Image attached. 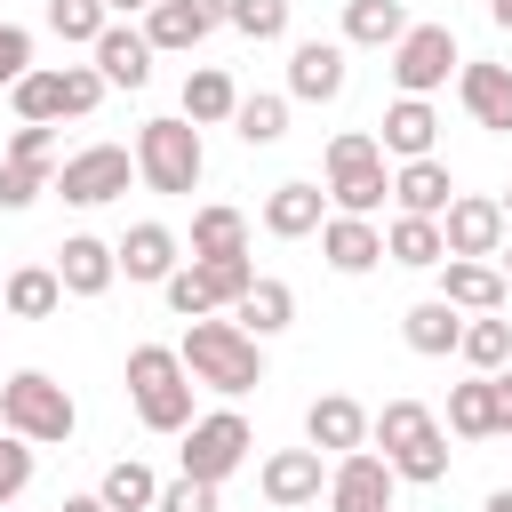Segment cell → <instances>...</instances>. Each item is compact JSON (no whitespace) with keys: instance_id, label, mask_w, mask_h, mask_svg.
Segmentation results:
<instances>
[{"instance_id":"cell-1","label":"cell","mask_w":512,"mask_h":512,"mask_svg":"<svg viewBox=\"0 0 512 512\" xmlns=\"http://www.w3.org/2000/svg\"><path fill=\"white\" fill-rule=\"evenodd\" d=\"M184 368H192V384H208V392H224V400H240V392H256L264 384V336H248L240 320H192L184 328Z\"/></svg>"},{"instance_id":"cell-2","label":"cell","mask_w":512,"mask_h":512,"mask_svg":"<svg viewBox=\"0 0 512 512\" xmlns=\"http://www.w3.org/2000/svg\"><path fill=\"white\" fill-rule=\"evenodd\" d=\"M128 400L144 416V432H184L192 424V368L176 344H136L128 352Z\"/></svg>"},{"instance_id":"cell-3","label":"cell","mask_w":512,"mask_h":512,"mask_svg":"<svg viewBox=\"0 0 512 512\" xmlns=\"http://www.w3.org/2000/svg\"><path fill=\"white\" fill-rule=\"evenodd\" d=\"M0 424H8V432H24L32 448H56V440H72L80 408H72V392H64L56 376H40V368H16V376L0 384Z\"/></svg>"},{"instance_id":"cell-4","label":"cell","mask_w":512,"mask_h":512,"mask_svg":"<svg viewBox=\"0 0 512 512\" xmlns=\"http://www.w3.org/2000/svg\"><path fill=\"white\" fill-rule=\"evenodd\" d=\"M384 192H392V176H384V144H376L368 128H344V136L328 144V200H336L344 216H376Z\"/></svg>"},{"instance_id":"cell-5","label":"cell","mask_w":512,"mask_h":512,"mask_svg":"<svg viewBox=\"0 0 512 512\" xmlns=\"http://www.w3.org/2000/svg\"><path fill=\"white\" fill-rule=\"evenodd\" d=\"M200 168H208V152H200V128L192 120H144L136 128V176L152 192H192Z\"/></svg>"},{"instance_id":"cell-6","label":"cell","mask_w":512,"mask_h":512,"mask_svg":"<svg viewBox=\"0 0 512 512\" xmlns=\"http://www.w3.org/2000/svg\"><path fill=\"white\" fill-rule=\"evenodd\" d=\"M248 280H256L248 256H192V264L168 272V312H176V320H208L216 304H240Z\"/></svg>"},{"instance_id":"cell-7","label":"cell","mask_w":512,"mask_h":512,"mask_svg":"<svg viewBox=\"0 0 512 512\" xmlns=\"http://www.w3.org/2000/svg\"><path fill=\"white\" fill-rule=\"evenodd\" d=\"M248 448H256L248 416H240V408H216V416H192V424H184V448H176V456H184L192 480H216V488H224V480L248 464Z\"/></svg>"},{"instance_id":"cell-8","label":"cell","mask_w":512,"mask_h":512,"mask_svg":"<svg viewBox=\"0 0 512 512\" xmlns=\"http://www.w3.org/2000/svg\"><path fill=\"white\" fill-rule=\"evenodd\" d=\"M448 72H464L448 24H408V32L392 40V80H400V96H432V88H448Z\"/></svg>"},{"instance_id":"cell-9","label":"cell","mask_w":512,"mask_h":512,"mask_svg":"<svg viewBox=\"0 0 512 512\" xmlns=\"http://www.w3.org/2000/svg\"><path fill=\"white\" fill-rule=\"evenodd\" d=\"M128 176H136V152H120V144H88V152H72V160L56 168V192H64L72 208H104V200L128 192Z\"/></svg>"},{"instance_id":"cell-10","label":"cell","mask_w":512,"mask_h":512,"mask_svg":"<svg viewBox=\"0 0 512 512\" xmlns=\"http://www.w3.org/2000/svg\"><path fill=\"white\" fill-rule=\"evenodd\" d=\"M440 240H448V256H496V248L512 240V216H504V200L456 192L448 216H440Z\"/></svg>"},{"instance_id":"cell-11","label":"cell","mask_w":512,"mask_h":512,"mask_svg":"<svg viewBox=\"0 0 512 512\" xmlns=\"http://www.w3.org/2000/svg\"><path fill=\"white\" fill-rule=\"evenodd\" d=\"M392 456L376 448H352L336 472H328V512H392Z\"/></svg>"},{"instance_id":"cell-12","label":"cell","mask_w":512,"mask_h":512,"mask_svg":"<svg viewBox=\"0 0 512 512\" xmlns=\"http://www.w3.org/2000/svg\"><path fill=\"white\" fill-rule=\"evenodd\" d=\"M224 16H232V0H152L144 40H152V48H200Z\"/></svg>"},{"instance_id":"cell-13","label":"cell","mask_w":512,"mask_h":512,"mask_svg":"<svg viewBox=\"0 0 512 512\" xmlns=\"http://www.w3.org/2000/svg\"><path fill=\"white\" fill-rule=\"evenodd\" d=\"M288 96L336 104L344 96V40H296L288 48Z\"/></svg>"},{"instance_id":"cell-14","label":"cell","mask_w":512,"mask_h":512,"mask_svg":"<svg viewBox=\"0 0 512 512\" xmlns=\"http://www.w3.org/2000/svg\"><path fill=\"white\" fill-rule=\"evenodd\" d=\"M56 280H64V296H104L120 280V248H104L96 232H72L56 248Z\"/></svg>"},{"instance_id":"cell-15","label":"cell","mask_w":512,"mask_h":512,"mask_svg":"<svg viewBox=\"0 0 512 512\" xmlns=\"http://www.w3.org/2000/svg\"><path fill=\"white\" fill-rule=\"evenodd\" d=\"M504 264H488V256H448L440 264V296L456 304V312H504Z\"/></svg>"},{"instance_id":"cell-16","label":"cell","mask_w":512,"mask_h":512,"mask_svg":"<svg viewBox=\"0 0 512 512\" xmlns=\"http://www.w3.org/2000/svg\"><path fill=\"white\" fill-rule=\"evenodd\" d=\"M304 440H312L320 456H352V448H368V408L344 400V392H328V400L304 408Z\"/></svg>"},{"instance_id":"cell-17","label":"cell","mask_w":512,"mask_h":512,"mask_svg":"<svg viewBox=\"0 0 512 512\" xmlns=\"http://www.w3.org/2000/svg\"><path fill=\"white\" fill-rule=\"evenodd\" d=\"M320 488H328V472H320V448H280V456H264V496H272L280 512H296V504H320Z\"/></svg>"},{"instance_id":"cell-18","label":"cell","mask_w":512,"mask_h":512,"mask_svg":"<svg viewBox=\"0 0 512 512\" xmlns=\"http://www.w3.org/2000/svg\"><path fill=\"white\" fill-rule=\"evenodd\" d=\"M320 256H328L336 272H376V264H384V232H376L368 216H344V208H336V216L320 224Z\"/></svg>"},{"instance_id":"cell-19","label":"cell","mask_w":512,"mask_h":512,"mask_svg":"<svg viewBox=\"0 0 512 512\" xmlns=\"http://www.w3.org/2000/svg\"><path fill=\"white\" fill-rule=\"evenodd\" d=\"M456 96H464V112L480 120V128H512V64H464L456 72Z\"/></svg>"},{"instance_id":"cell-20","label":"cell","mask_w":512,"mask_h":512,"mask_svg":"<svg viewBox=\"0 0 512 512\" xmlns=\"http://www.w3.org/2000/svg\"><path fill=\"white\" fill-rule=\"evenodd\" d=\"M176 264H184V256H176V232H168V224H128V240H120V272H128V280L168 288Z\"/></svg>"},{"instance_id":"cell-21","label":"cell","mask_w":512,"mask_h":512,"mask_svg":"<svg viewBox=\"0 0 512 512\" xmlns=\"http://www.w3.org/2000/svg\"><path fill=\"white\" fill-rule=\"evenodd\" d=\"M88 56H96V72H104L112 88H144V80H152V40L128 32V24H104V40H96Z\"/></svg>"},{"instance_id":"cell-22","label":"cell","mask_w":512,"mask_h":512,"mask_svg":"<svg viewBox=\"0 0 512 512\" xmlns=\"http://www.w3.org/2000/svg\"><path fill=\"white\" fill-rule=\"evenodd\" d=\"M392 200H400V216H448L456 184H448V168L424 152V160H400V176H392Z\"/></svg>"},{"instance_id":"cell-23","label":"cell","mask_w":512,"mask_h":512,"mask_svg":"<svg viewBox=\"0 0 512 512\" xmlns=\"http://www.w3.org/2000/svg\"><path fill=\"white\" fill-rule=\"evenodd\" d=\"M320 208H328L320 184H272V200H264V232H272V240H304V232L328 224Z\"/></svg>"},{"instance_id":"cell-24","label":"cell","mask_w":512,"mask_h":512,"mask_svg":"<svg viewBox=\"0 0 512 512\" xmlns=\"http://www.w3.org/2000/svg\"><path fill=\"white\" fill-rule=\"evenodd\" d=\"M56 304H64L56 264H24V272H8V280H0V312H8V320H48Z\"/></svg>"},{"instance_id":"cell-25","label":"cell","mask_w":512,"mask_h":512,"mask_svg":"<svg viewBox=\"0 0 512 512\" xmlns=\"http://www.w3.org/2000/svg\"><path fill=\"white\" fill-rule=\"evenodd\" d=\"M400 336H408V352L440 360V352H456V344H464V320H456V304H448V296H424V304H408Z\"/></svg>"},{"instance_id":"cell-26","label":"cell","mask_w":512,"mask_h":512,"mask_svg":"<svg viewBox=\"0 0 512 512\" xmlns=\"http://www.w3.org/2000/svg\"><path fill=\"white\" fill-rule=\"evenodd\" d=\"M432 136H440V112H432L424 96H400V104L384 112V136H376V144H384V152H400V160H424V152H432Z\"/></svg>"},{"instance_id":"cell-27","label":"cell","mask_w":512,"mask_h":512,"mask_svg":"<svg viewBox=\"0 0 512 512\" xmlns=\"http://www.w3.org/2000/svg\"><path fill=\"white\" fill-rule=\"evenodd\" d=\"M448 424H456L464 440H496V432H504L496 376H472V384H456V392H448Z\"/></svg>"},{"instance_id":"cell-28","label":"cell","mask_w":512,"mask_h":512,"mask_svg":"<svg viewBox=\"0 0 512 512\" xmlns=\"http://www.w3.org/2000/svg\"><path fill=\"white\" fill-rule=\"evenodd\" d=\"M232 320H240L248 336H280V328L296 320V296H288V280H248V288H240V304H232Z\"/></svg>"},{"instance_id":"cell-29","label":"cell","mask_w":512,"mask_h":512,"mask_svg":"<svg viewBox=\"0 0 512 512\" xmlns=\"http://www.w3.org/2000/svg\"><path fill=\"white\" fill-rule=\"evenodd\" d=\"M232 112H240V88H232V72L200 64V72L184 80V120H192V128H216V120H232Z\"/></svg>"},{"instance_id":"cell-30","label":"cell","mask_w":512,"mask_h":512,"mask_svg":"<svg viewBox=\"0 0 512 512\" xmlns=\"http://www.w3.org/2000/svg\"><path fill=\"white\" fill-rule=\"evenodd\" d=\"M384 256H392V264H416V272H432V264H448V240H440V216H400V224L384 232Z\"/></svg>"},{"instance_id":"cell-31","label":"cell","mask_w":512,"mask_h":512,"mask_svg":"<svg viewBox=\"0 0 512 512\" xmlns=\"http://www.w3.org/2000/svg\"><path fill=\"white\" fill-rule=\"evenodd\" d=\"M408 32V8L400 0H344V40L352 48H392Z\"/></svg>"},{"instance_id":"cell-32","label":"cell","mask_w":512,"mask_h":512,"mask_svg":"<svg viewBox=\"0 0 512 512\" xmlns=\"http://www.w3.org/2000/svg\"><path fill=\"white\" fill-rule=\"evenodd\" d=\"M96 496L112 504V512H152L160 504V480H152V464H136V456H120L104 480H96Z\"/></svg>"},{"instance_id":"cell-33","label":"cell","mask_w":512,"mask_h":512,"mask_svg":"<svg viewBox=\"0 0 512 512\" xmlns=\"http://www.w3.org/2000/svg\"><path fill=\"white\" fill-rule=\"evenodd\" d=\"M192 256H248V216L240 208H200L192 216Z\"/></svg>"},{"instance_id":"cell-34","label":"cell","mask_w":512,"mask_h":512,"mask_svg":"<svg viewBox=\"0 0 512 512\" xmlns=\"http://www.w3.org/2000/svg\"><path fill=\"white\" fill-rule=\"evenodd\" d=\"M456 352H464V360H472L480 376H496V368L512 360V320H496V312H472V320H464V344H456Z\"/></svg>"},{"instance_id":"cell-35","label":"cell","mask_w":512,"mask_h":512,"mask_svg":"<svg viewBox=\"0 0 512 512\" xmlns=\"http://www.w3.org/2000/svg\"><path fill=\"white\" fill-rule=\"evenodd\" d=\"M368 432L384 440V456H400L408 440H424V432H432V408H424V400H384V408L368 416Z\"/></svg>"},{"instance_id":"cell-36","label":"cell","mask_w":512,"mask_h":512,"mask_svg":"<svg viewBox=\"0 0 512 512\" xmlns=\"http://www.w3.org/2000/svg\"><path fill=\"white\" fill-rule=\"evenodd\" d=\"M104 24H112V8H104V0H48V32H56V40H72V48H96V40H104Z\"/></svg>"},{"instance_id":"cell-37","label":"cell","mask_w":512,"mask_h":512,"mask_svg":"<svg viewBox=\"0 0 512 512\" xmlns=\"http://www.w3.org/2000/svg\"><path fill=\"white\" fill-rule=\"evenodd\" d=\"M232 128H240V144H280L288 136V96H240Z\"/></svg>"},{"instance_id":"cell-38","label":"cell","mask_w":512,"mask_h":512,"mask_svg":"<svg viewBox=\"0 0 512 512\" xmlns=\"http://www.w3.org/2000/svg\"><path fill=\"white\" fill-rule=\"evenodd\" d=\"M392 472L416 480V488H440V480H448V440H440V424H432L424 440H408V448L392 456Z\"/></svg>"},{"instance_id":"cell-39","label":"cell","mask_w":512,"mask_h":512,"mask_svg":"<svg viewBox=\"0 0 512 512\" xmlns=\"http://www.w3.org/2000/svg\"><path fill=\"white\" fill-rule=\"evenodd\" d=\"M8 96H16L24 120H64V72H24Z\"/></svg>"},{"instance_id":"cell-40","label":"cell","mask_w":512,"mask_h":512,"mask_svg":"<svg viewBox=\"0 0 512 512\" xmlns=\"http://www.w3.org/2000/svg\"><path fill=\"white\" fill-rule=\"evenodd\" d=\"M240 40H280L288 32V0H232V16H224Z\"/></svg>"},{"instance_id":"cell-41","label":"cell","mask_w":512,"mask_h":512,"mask_svg":"<svg viewBox=\"0 0 512 512\" xmlns=\"http://www.w3.org/2000/svg\"><path fill=\"white\" fill-rule=\"evenodd\" d=\"M48 192V168L40 160H0V208H32Z\"/></svg>"},{"instance_id":"cell-42","label":"cell","mask_w":512,"mask_h":512,"mask_svg":"<svg viewBox=\"0 0 512 512\" xmlns=\"http://www.w3.org/2000/svg\"><path fill=\"white\" fill-rule=\"evenodd\" d=\"M32 488V440L24 432H0V504H16Z\"/></svg>"},{"instance_id":"cell-43","label":"cell","mask_w":512,"mask_h":512,"mask_svg":"<svg viewBox=\"0 0 512 512\" xmlns=\"http://www.w3.org/2000/svg\"><path fill=\"white\" fill-rule=\"evenodd\" d=\"M112 80L96 72V64H64V120H80V112H96V96H104Z\"/></svg>"},{"instance_id":"cell-44","label":"cell","mask_w":512,"mask_h":512,"mask_svg":"<svg viewBox=\"0 0 512 512\" xmlns=\"http://www.w3.org/2000/svg\"><path fill=\"white\" fill-rule=\"evenodd\" d=\"M152 512H216V480H192V472H184V480H168V488H160V504H152Z\"/></svg>"},{"instance_id":"cell-45","label":"cell","mask_w":512,"mask_h":512,"mask_svg":"<svg viewBox=\"0 0 512 512\" xmlns=\"http://www.w3.org/2000/svg\"><path fill=\"white\" fill-rule=\"evenodd\" d=\"M32 72V32L24 24H0V88H16Z\"/></svg>"},{"instance_id":"cell-46","label":"cell","mask_w":512,"mask_h":512,"mask_svg":"<svg viewBox=\"0 0 512 512\" xmlns=\"http://www.w3.org/2000/svg\"><path fill=\"white\" fill-rule=\"evenodd\" d=\"M8 160H40V168H48V160H56V128H48V120H24V128L8 136Z\"/></svg>"},{"instance_id":"cell-47","label":"cell","mask_w":512,"mask_h":512,"mask_svg":"<svg viewBox=\"0 0 512 512\" xmlns=\"http://www.w3.org/2000/svg\"><path fill=\"white\" fill-rule=\"evenodd\" d=\"M496 400H504V432H512V360L496 368Z\"/></svg>"},{"instance_id":"cell-48","label":"cell","mask_w":512,"mask_h":512,"mask_svg":"<svg viewBox=\"0 0 512 512\" xmlns=\"http://www.w3.org/2000/svg\"><path fill=\"white\" fill-rule=\"evenodd\" d=\"M64 512H112L104 496H64Z\"/></svg>"},{"instance_id":"cell-49","label":"cell","mask_w":512,"mask_h":512,"mask_svg":"<svg viewBox=\"0 0 512 512\" xmlns=\"http://www.w3.org/2000/svg\"><path fill=\"white\" fill-rule=\"evenodd\" d=\"M104 8H112V16H136V8H144V16H152V0H104Z\"/></svg>"},{"instance_id":"cell-50","label":"cell","mask_w":512,"mask_h":512,"mask_svg":"<svg viewBox=\"0 0 512 512\" xmlns=\"http://www.w3.org/2000/svg\"><path fill=\"white\" fill-rule=\"evenodd\" d=\"M488 16H496V24H504V32H512V0H488Z\"/></svg>"},{"instance_id":"cell-51","label":"cell","mask_w":512,"mask_h":512,"mask_svg":"<svg viewBox=\"0 0 512 512\" xmlns=\"http://www.w3.org/2000/svg\"><path fill=\"white\" fill-rule=\"evenodd\" d=\"M488 512H512V488H496V496H488Z\"/></svg>"},{"instance_id":"cell-52","label":"cell","mask_w":512,"mask_h":512,"mask_svg":"<svg viewBox=\"0 0 512 512\" xmlns=\"http://www.w3.org/2000/svg\"><path fill=\"white\" fill-rule=\"evenodd\" d=\"M496 256H504V280H512V240H504V248H496Z\"/></svg>"},{"instance_id":"cell-53","label":"cell","mask_w":512,"mask_h":512,"mask_svg":"<svg viewBox=\"0 0 512 512\" xmlns=\"http://www.w3.org/2000/svg\"><path fill=\"white\" fill-rule=\"evenodd\" d=\"M504 216H512V192H504Z\"/></svg>"},{"instance_id":"cell-54","label":"cell","mask_w":512,"mask_h":512,"mask_svg":"<svg viewBox=\"0 0 512 512\" xmlns=\"http://www.w3.org/2000/svg\"><path fill=\"white\" fill-rule=\"evenodd\" d=\"M0 512H16V504H0Z\"/></svg>"}]
</instances>
